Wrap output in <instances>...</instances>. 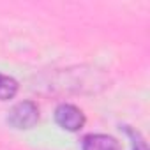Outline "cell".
<instances>
[{"label":"cell","instance_id":"cell-2","mask_svg":"<svg viewBox=\"0 0 150 150\" xmlns=\"http://www.w3.org/2000/svg\"><path fill=\"white\" fill-rule=\"evenodd\" d=\"M37 120H39V108L32 101L18 103L7 115V122L14 129H30L37 124Z\"/></svg>","mask_w":150,"mask_h":150},{"label":"cell","instance_id":"cell-5","mask_svg":"<svg viewBox=\"0 0 150 150\" xmlns=\"http://www.w3.org/2000/svg\"><path fill=\"white\" fill-rule=\"evenodd\" d=\"M18 92V81L0 72V101H9Z\"/></svg>","mask_w":150,"mask_h":150},{"label":"cell","instance_id":"cell-3","mask_svg":"<svg viewBox=\"0 0 150 150\" xmlns=\"http://www.w3.org/2000/svg\"><path fill=\"white\" fill-rule=\"evenodd\" d=\"M55 122L65 131H80L85 125V115L74 104H60L55 110Z\"/></svg>","mask_w":150,"mask_h":150},{"label":"cell","instance_id":"cell-1","mask_svg":"<svg viewBox=\"0 0 150 150\" xmlns=\"http://www.w3.org/2000/svg\"><path fill=\"white\" fill-rule=\"evenodd\" d=\"M103 87H106V80L99 76V72L96 69L85 71L83 67L58 72L51 85L53 90L60 88L65 92H96Z\"/></svg>","mask_w":150,"mask_h":150},{"label":"cell","instance_id":"cell-6","mask_svg":"<svg viewBox=\"0 0 150 150\" xmlns=\"http://www.w3.org/2000/svg\"><path fill=\"white\" fill-rule=\"evenodd\" d=\"M127 132H129V136L132 138V150H148V148H146V143L143 141V138H141L139 132L131 131V129H127Z\"/></svg>","mask_w":150,"mask_h":150},{"label":"cell","instance_id":"cell-4","mask_svg":"<svg viewBox=\"0 0 150 150\" xmlns=\"http://www.w3.org/2000/svg\"><path fill=\"white\" fill-rule=\"evenodd\" d=\"M83 150H122L120 143L108 134H88L81 143Z\"/></svg>","mask_w":150,"mask_h":150}]
</instances>
